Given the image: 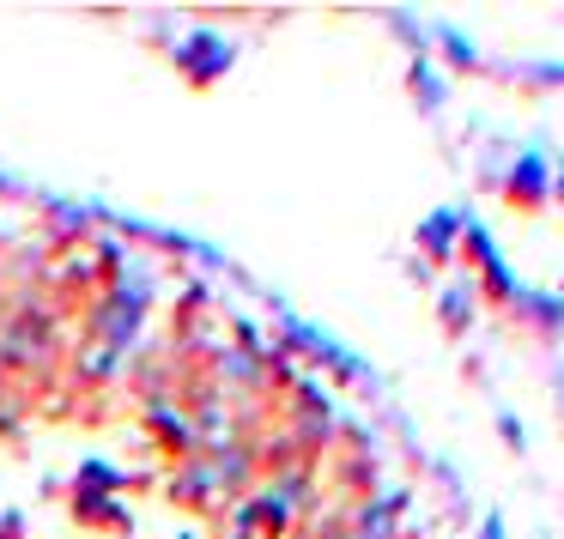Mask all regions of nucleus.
Masks as SVG:
<instances>
[{
  "mask_svg": "<svg viewBox=\"0 0 564 539\" xmlns=\"http://www.w3.org/2000/svg\"><path fill=\"white\" fill-rule=\"evenodd\" d=\"M62 316L67 309L55 304L50 292H37V285H19L13 297H7V309H0V370L7 376H50L55 364H62Z\"/></svg>",
  "mask_w": 564,
  "mask_h": 539,
  "instance_id": "f257e3e1",
  "label": "nucleus"
},
{
  "mask_svg": "<svg viewBox=\"0 0 564 539\" xmlns=\"http://www.w3.org/2000/svg\"><path fill=\"white\" fill-rule=\"evenodd\" d=\"M152 297H159L152 273L122 267L116 279H104L98 292H91V304L79 309V345H98V352H110V358L140 352V328H147V316H152Z\"/></svg>",
  "mask_w": 564,
  "mask_h": 539,
  "instance_id": "f03ea898",
  "label": "nucleus"
},
{
  "mask_svg": "<svg viewBox=\"0 0 564 539\" xmlns=\"http://www.w3.org/2000/svg\"><path fill=\"white\" fill-rule=\"evenodd\" d=\"M231 62H237V50L219 37V31H183L176 50H171V67L183 74V86H195V91H213L225 74H231Z\"/></svg>",
  "mask_w": 564,
  "mask_h": 539,
  "instance_id": "7ed1b4c3",
  "label": "nucleus"
},
{
  "mask_svg": "<svg viewBox=\"0 0 564 539\" xmlns=\"http://www.w3.org/2000/svg\"><path fill=\"white\" fill-rule=\"evenodd\" d=\"M164 497H171L176 509H188V515L231 509V503H225V491H219V473H213V461H207V449H200L195 461H176L171 473H164Z\"/></svg>",
  "mask_w": 564,
  "mask_h": 539,
  "instance_id": "20e7f679",
  "label": "nucleus"
},
{
  "mask_svg": "<svg viewBox=\"0 0 564 539\" xmlns=\"http://www.w3.org/2000/svg\"><path fill=\"white\" fill-rule=\"evenodd\" d=\"M140 425H147V437L159 442L171 461H195V454H200V437H195V425L183 418V406H176V400L140 406Z\"/></svg>",
  "mask_w": 564,
  "mask_h": 539,
  "instance_id": "39448f33",
  "label": "nucleus"
},
{
  "mask_svg": "<svg viewBox=\"0 0 564 539\" xmlns=\"http://www.w3.org/2000/svg\"><path fill=\"white\" fill-rule=\"evenodd\" d=\"M503 200H510L516 212H540L552 200V170H546L540 152H522V158H516L510 183H503Z\"/></svg>",
  "mask_w": 564,
  "mask_h": 539,
  "instance_id": "423d86ee",
  "label": "nucleus"
},
{
  "mask_svg": "<svg viewBox=\"0 0 564 539\" xmlns=\"http://www.w3.org/2000/svg\"><path fill=\"white\" fill-rule=\"evenodd\" d=\"M67 515H74L86 534H128L134 515L122 497H98V491H67Z\"/></svg>",
  "mask_w": 564,
  "mask_h": 539,
  "instance_id": "0eeeda50",
  "label": "nucleus"
},
{
  "mask_svg": "<svg viewBox=\"0 0 564 539\" xmlns=\"http://www.w3.org/2000/svg\"><path fill=\"white\" fill-rule=\"evenodd\" d=\"M455 243H462V219H455V212H431V219L419 224V249H425V261H449Z\"/></svg>",
  "mask_w": 564,
  "mask_h": 539,
  "instance_id": "6e6552de",
  "label": "nucleus"
},
{
  "mask_svg": "<svg viewBox=\"0 0 564 539\" xmlns=\"http://www.w3.org/2000/svg\"><path fill=\"white\" fill-rule=\"evenodd\" d=\"M437 321L449 340H462L467 328H474V285H449V292L437 297Z\"/></svg>",
  "mask_w": 564,
  "mask_h": 539,
  "instance_id": "1a4fd4ad",
  "label": "nucleus"
},
{
  "mask_svg": "<svg viewBox=\"0 0 564 539\" xmlns=\"http://www.w3.org/2000/svg\"><path fill=\"white\" fill-rule=\"evenodd\" d=\"M516 316H528L540 333L564 328V304H558V297H516Z\"/></svg>",
  "mask_w": 564,
  "mask_h": 539,
  "instance_id": "9d476101",
  "label": "nucleus"
},
{
  "mask_svg": "<svg viewBox=\"0 0 564 539\" xmlns=\"http://www.w3.org/2000/svg\"><path fill=\"white\" fill-rule=\"evenodd\" d=\"M0 539H25V515H19V509L0 515Z\"/></svg>",
  "mask_w": 564,
  "mask_h": 539,
  "instance_id": "9b49d317",
  "label": "nucleus"
},
{
  "mask_svg": "<svg viewBox=\"0 0 564 539\" xmlns=\"http://www.w3.org/2000/svg\"><path fill=\"white\" fill-rule=\"evenodd\" d=\"M498 430H503V437H510V449H522V425H516L510 413H498Z\"/></svg>",
  "mask_w": 564,
  "mask_h": 539,
  "instance_id": "f8f14e48",
  "label": "nucleus"
},
{
  "mask_svg": "<svg viewBox=\"0 0 564 539\" xmlns=\"http://www.w3.org/2000/svg\"><path fill=\"white\" fill-rule=\"evenodd\" d=\"M552 195H558V200H564V170H558V176H552Z\"/></svg>",
  "mask_w": 564,
  "mask_h": 539,
  "instance_id": "ddd939ff",
  "label": "nucleus"
}]
</instances>
